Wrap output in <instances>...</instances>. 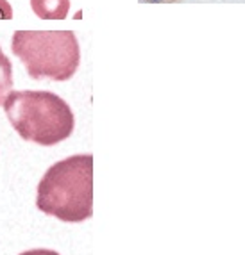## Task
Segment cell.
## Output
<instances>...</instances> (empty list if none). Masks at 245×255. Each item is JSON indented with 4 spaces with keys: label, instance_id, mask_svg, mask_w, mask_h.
Instances as JSON below:
<instances>
[{
    "label": "cell",
    "instance_id": "8",
    "mask_svg": "<svg viewBox=\"0 0 245 255\" xmlns=\"http://www.w3.org/2000/svg\"><path fill=\"white\" fill-rule=\"evenodd\" d=\"M142 2H156V4H163V2H179V0H142Z\"/></svg>",
    "mask_w": 245,
    "mask_h": 255
},
{
    "label": "cell",
    "instance_id": "3",
    "mask_svg": "<svg viewBox=\"0 0 245 255\" xmlns=\"http://www.w3.org/2000/svg\"><path fill=\"white\" fill-rule=\"evenodd\" d=\"M11 50L34 81H68L81 61L79 41L72 30H16Z\"/></svg>",
    "mask_w": 245,
    "mask_h": 255
},
{
    "label": "cell",
    "instance_id": "2",
    "mask_svg": "<svg viewBox=\"0 0 245 255\" xmlns=\"http://www.w3.org/2000/svg\"><path fill=\"white\" fill-rule=\"evenodd\" d=\"M2 107L20 137L36 145H57L75 127L70 106L50 91H9Z\"/></svg>",
    "mask_w": 245,
    "mask_h": 255
},
{
    "label": "cell",
    "instance_id": "1",
    "mask_svg": "<svg viewBox=\"0 0 245 255\" xmlns=\"http://www.w3.org/2000/svg\"><path fill=\"white\" fill-rule=\"evenodd\" d=\"M36 205L66 223H81L93 214V155H72L52 164L38 184Z\"/></svg>",
    "mask_w": 245,
    "mask_h": 255
},
{
    "label": "cell",
    "instance_id": "6",
    "mask_svg": "<svg viewBox=\"0 0 245 255\" xmlns=\"http://www.w3.org/2000/svg\"><path fill=\"white\" fill-rule=\"evenodd\" d=\"M13 18V9L7 0H0V20H11Z\"/></svg>",
    "mask_w": 245,
    "mask_h": 255
},
{
    "label": "cell",
    "instance_id": "4",
    "mask_svg": "<svg viewBox=\"0 0 245 255\" xmlns=\"http://www.w3.org/2000/svg\"><path fill=\"white\" fill-rule=\"evenodd\" d=\"M30 7L41 20H63L70 11V0H30Z\"/></svg>",
    "mask_w": 245,
    "mask_h": 255
},
{
    "label": "cell",
    "instance_id": "5",
    "mask_svg": "<svg viewBox=\"0 0 245 255\" xmlns=\"http://www.w3.org/2000/svg\"><path fill=\"white\" fill-rule=\"evenodd\" d=\"M11 88H13V66L9 57L0 48V106L4 104Z\"/></svg>",
    "mask_w": 245,
    "mask_h": 255
},
{
    "label": "cell",
    "instance_id": "7",
    "mask_svg": "<svg viewBox=\"0 0 245 255\" xmlns=\"http://www.w3.org/2000/svg\"><path fill=\"white\" fill-rule=\"evenodd\" d=\"M20 255H61L54 250H47V248H34V250H27Z\"/></svg>",
    "mask_w": 245,
    "mask_h": 255
}]
</instances>
